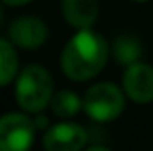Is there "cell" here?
Wrapping results in <instances>:
<instances>
[{"mask_svg": "<svg viewBox=\"0 0 153 151\" xmlns=\"http://www.w3.org/2000/svg\"><path fill=\"white\" fill-rule=\"evenodd\" d=\"M108 43L93 27L76 29L60 50V70L72 81H89L108 60Z\"/></svg>", "mask_w": 153, "mask_h": 151, "instance_id": "1", "label": "cell"}, {"mask_svg": "<svg viewBox=\"0 0 153 151\" xmlns=\"http://www.w3.org/2000/svg\"><path fill=\"white\" fill-rule=\"evenodd\" d=\"M54 95V79L51 72L41 64H27L19 70L14 85V97L22 110L39 114L51 107Z\"/></svg>", "mask_w": 153, "mask_h": 151, "instance_id": "2", "label": "cell"}, {"mask_svg": "<svg viewBox=\"0 0 153 151\" xmlns=\"http://www.w3.org/2000/svg\"><path fill=\"white\" fill-rule=\"evenodd\" d=\"M126 93L122 85L112 81H97L83 93V113L93 122H112L126 109Z\"/></svg>", "mask_w": 153, "mask_h": 151, "instance_id": "3", "label": "cell"}, {"mask_svg": "<svg viewBox=\"0 0 153 151\" xmlns=\"http://www.w3.org/2000/svg\"><path fill=\"white\" fill-rule=\"evenodd\" d=\"M33 116L25 110H12L0 118V151H29L35 141Z\"/></svg>", "mask_w": 153, "mask_h": 151, "instance_id": "4", "label": "cell"}, {"mask_svg": "<svg viewBox=\"0 0 153 151\" xmlns=\"http://www.w3.org/2000/svg\"><path fill=\"white\" fill-rule=\"evenodd\" d=\"M87 130L82 124L70 120H60L43 132V151H83L87 145Z\"/></svg>", "mask_w": 153, "mask_h": 151, "instance_id": "5", "label": "cell"}, {"mask_svg": "<svg viewBox=\"0 0 153 151\" xmlns=\"http://www.w3.org/2000/svg\"><path fill=\"white\" fill-rule=\"evenodd\" d=\"M122 89L128 101L136 105L153 103V66L147 62H134L126 66L122 72Z\"/></svg>", "mask_w": 153, "mask_h": 151, "instance_id": "6", "label": "cell"}, {"mask_svg": "<svg viewBox=\"0 0 153 151\" xmlns=\"http://www.w3.org/2000/svg\"><path fill=\"white\" fill-rule=\"evenodd\" d=\"M6 37L14 43L18 49L23 50H35L39 47H43L49 39V27L37 16H19L8 27Z\"/></svg>", "mask_w": 153, "mask_h": 151, "instance_id": "7", "label": "cell"}, {"mask_svg": "<svg viewBox=\"0 0 153 151\" xmlns=\"http://www.w3.org/2000/svg\"><path fill=\"white\" fill-rule=\"evenodd\" d=\"M99 0H60V14L74 29L93 27L99 18Z\"/></svg>", "mask_w": 153, "mask_h": 151, "instance_id": "8", "label": "cell"}, {"mask_svg": "<svg viewBox=\"0 0 153 151\" xmlns=\"http://www.w3.org/2000/svg\"><path fill=\"white\" fill-rule=\"evenodd\" d=\"M83 110V95L79 97L72 89H60L54 91L51 101V113L60 120H70L76 114Z\"/></svg>", "mask_w": 153, "mask_h": 151, "instance_id": "9", "label": "cell"}, {"mask_svg": "<svg viewBox=\"0 0 153 151\" xmlns=\"http://www.w3.org/2000/svg\"><path fill=\"white\" fill-rule=\"evenodd\" d=\"M16 49L18 47L8 37L0 39V83H2V87L16 81L19 74V58Z\"/></svg>", "mask_w": 153, "mask_h": 151, "instance_id": "10", "label": "cell"}, {"mask_svg": "<svg viewBox=\"0 0 153 151\" xmlns=\"http://www.w3.org/2000/svg\"><path fill=\"white\" fill-rule=\"evenodd\" d=\"M111 53L120 66H130L142 56V43L134 35H118L111 45Z\"/></svg>", "mask_w": 153, "mask_h": 151, "instance_id": "11", "label": "cell"}, {"mask_svg": "<svg viewBox=\"0 0 153 151\" xmlns=\"http://www.w3.org/2000/svg\"><path fill=\"white\" fill-rule=\"evenodd\" d=\"M33 0H2L4 6H10V8H22V6H27L31 4Z\"/></svg>", "mask_w": 153, "mask_h": 151, "instance_id": "12", "label": "cell"}, {"mask_svg": "<svg viewBox=\"0 0 153 151\" xmlns=\"http://www.w3.org/2000/svg\"><path fill=\"white\" fill-rule=\"evenodd\" d=\"M83 151H112V149L105 147V145H91V147H85Z\"/></svg>", "mask_w": 153, "mask_h": 151, "instance_id": "13", "label": "cell"}, {"mask_svg": "<svg viewBox=\"0 0 153 151\" xmlns=\"http://www.w3.org/2000/svg\"><path fill=\"white\" fill-rule=\"evenodd\" d=\"M130 2H136V4H146V2H149V0H130Z\"/></svg>", "mask_w": 153, "mask_h": 151, "instance_id": "14", "label": "cell"}]
</instances>
